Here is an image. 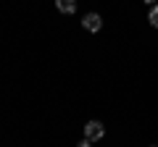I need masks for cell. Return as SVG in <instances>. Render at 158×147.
I'll use <instances>...</instances> for the list:
<instances>
[{
    "mask_svg": "<svg viewBox=\"0 0 158 147\" xmlns=\"http://www.w3.org/2000/svg\"><path fill=\"white\" fill-rule=\"evenodd\" d=\"M153 147H156V145H153Z\"/></svg>",
    "mask_w": 158,
    "mask_h": 147,
    "instance_id": "52a82bcc",
    "label": "cell"
},
{
    "mask_svg": "<svg viewBox=\"0 0 158 147\" xmlns=\"http://www.w3.org/2000/svg\"><path fill=\"white\" fill-rule=\"evenodd\" d=\"M145 3H150V6H156V0H145Z\"/></svg>",
    "mask_w": 158,
    "mask_h": 147,
    "instance_id": "8992f818",
    "label": "cell"
},
{
    "mask_svg": "<svg viewBox=\"0 0 158 147\" xmlns=\"http://www.w3.org/2000/svg\"><path fill=\"white\" fill-rule=\"evenodd\" d=\"M103 134H106V129H103L100 121H87V126H85V139L98 142V139H103Z\"/></svg>",
    "mask_w": 158,
    "mask_h": 147,
    "instance_id": "6da1fadb",
    "label": "cell"
},
{
    "mask_svg": "<svg viewBox=\"0 0 158 147\" xmlns=\"http://www.w3.org/2000/svg\"><path fill=\"white\" fill-rule=\"evenodd\" d=\"M148 21H150L153 26L158 29V6H153V8H150V13H148Z\"/></svg>",
    "mask_w": 158,
    "mask_h": 147,
    "instance_id": "277c9868",
    "label": "cell"
},
{
    "mask_svg": "<svg viewBox=\"0 0 158 147\" xmlns=\"http://www.w3.org/2000/svg\"><path fill=\"white\" fill-rule=\"evenodd\" d=\"M82 26H85L87 32H100V26H103V18L98 16V13H87V16L82 18Z\"/></svg>",
    "mask_w": 158,
    "mask_h": 147,
    "instance_id": "7a4b0ae2",
    "label": "cell"
},
{
    "mask_svg": "<svg viewBox=\"0 0 158 147\" xmlns=\"http://www.w3.org/2000/svg\"><path fill=\"white\" fill-rule=\"evenodd\" d=\"M77 147H90V139H82V142H79Z\"/></svg>",
    "mask_w": 158,
    "mask_h": 147,
    "instance_id": "5b68a950",
    "label": "cell"
},
{
    "mask_svg": "<svg viewBox=\"0 0 158 147\" xmlns=\"http://www.w3.org/2000/svg\"><path fill=\"white\" fill-rule=\"evenodd\" d=\"M56 6L61 13H74L77 11V0H56Z\"/></svg>",
    "mask_w": 158,
    "mask_h": 147,
    "instance_id": "3957f363",
    "label": "cell"
}]
</instances>
